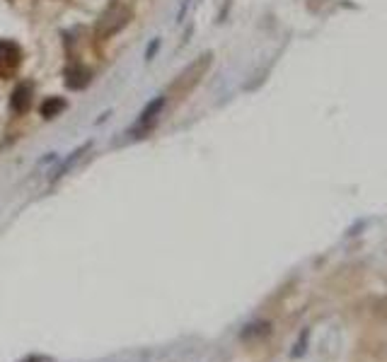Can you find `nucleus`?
<instances>
[{
  "label": "nucleus",
  "instance_id": "obj_1",
  "mask_svg": "<svg viewBox=\"0 0 387 362\" xmlns=\"http://www.w3.org/2000/svg\"><path fill=\"white\" fill-rule=\"evenodd\" d=\"M22 63V51L15 41H0V80L13 77Z\"/></svg>",
  "mask_w": 387,
  "mask_h": 362
},
{
  "label": "nucleus",
  "instance_id": "obj_2",
  "mask_svg": "<svg viewBox=\"0 0 387 362\" xmlns=\"http://www.w3.org/2000/svg\"><path fill=\"white\" fill-rule=\"evenodd\" d=\"M32 104V87L30 85H20L18 90L13 92V99H10V107L18 114H25Z\"/></svg>",
  "mask_w": 387,
  "mask_h": 362
},
{
  "label": "nucleus",
  "instance_id": "obj_3",
  "mask_svg": "<svg viewBox=\"0 0 387 362\" xmlns=\"http://www.w3.org/2000/svg\"><path fill=\"white\" fill-rule=\"evenodd\" d=\"M271 333V324L269 321H254V324H247L242 328V341H252V338H264Z\"/></svg>",
  "mask_w": 387,
  "mask_h": 362
},
{
  "label": "nucleus",
  "instance_id": "obj_4",
  "mask_svg": "<svg viewBox=\"0 0 387 362\" xmlns=\"http://www.w3.org/2000/svg\"><path fill=\"white\" fill-rule=\"evenodd\" d=\"M63 109H65V102H63V99L53 97V99H49V102L42 107V114L46 116V119H53V116H58Z\"/></svg>",
  "mask_w": 387,
  "mask_h": 362
},
{
  "label": "nucleus",
  "instance_id": "obj_5",
  "mask_svg": "<svg viewBox=\"0 0 387 362\" xmlns=\"http://www.w3.org/2000/svg\"><path fill=\"white\" fill-rule=\"evenodd\" d=\"M87 80H90V72H85V70H68V85L70 87H82Z\"/></svg>",
  "mask_w": 387,
  "mask_h": 362
},
{
  "label": "nucleus",
  "instance_id": "obj_6",
  "mask_svg": "<svg viewBox=\"0 0 387 362\" xmlns=\"http://www.w3.org/2000/svg\"><path fill=\"white\" fill-rule=\"evenodd\" d=\"M160 107H163V99H155V102L151 104V107H148L146 111H143V114H141V121H138V124H148V119H153V116H155V111H160Z\"/></svg>",
  "mask_w": 387,
  "mask_h": 362
},
{
  "label": "nucleus",
  "instance_id": "obj_7",
  "mask_svg": "<svg viewBox=\"0 0 387 362\" xmlns=\"http://www.w3.org/2000/svg\"><path fill=\"white\" fill-rule=\"evenodd\" d=\"M46 358H30V360H25V362H44Z\"/></svg>",
  "mask_w": 387,
  "mask_h": 362
}]
</instances>
